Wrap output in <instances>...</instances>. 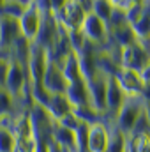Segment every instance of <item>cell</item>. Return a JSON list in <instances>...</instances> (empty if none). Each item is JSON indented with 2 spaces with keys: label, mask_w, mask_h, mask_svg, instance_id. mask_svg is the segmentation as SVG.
<instances>
[{
  "label": "cell",
  "mask_w": 150,
  "mask_h": 152,
  "mask_svg": "<svg viewBox=\"0 0 150 152\" xmlns=\"http://www.w3.org/2000/svg\"><path fill=\"white\" fill-rule=\"evenodd\" d=\"M21 37L18 20L0 16V51H9V48Z\"/></svg>",
  "instance_id": "8fae6325"
},
{
  "label": "cell",
  "mask_w": 150,
  "mask_h": 152,
  "mask_svg": "<svg viewBox=\"0 0 150 152\" xmlns=\"http://www.w3.org/2000/svg\"><path fill=\"white\" fill-rule=\"evenodd\" d=\"M140 78L143 81V87H150V60L145 64V67L140 71Z\"/></svg>",
  "instance_id": "44dd1931"
},
{
  "label": "cell",
  "mask_w": 150,
  "mask_h": 152,
  "mask_svg": "<svg viewBox=\"0 0 150 152\" xmlns=\"http://www.w3.org/2000/svg\"><path fill=\"white\" fill-rule=\"evenodd\" d=\"M92 14H95L99 20H103L106 25L113 14L111 0H92Z\"/></svg>",
  "instance_id": "d6986e66"
},
{
  "label": "cell",
  "mask_w": 150,
  "mask_h": 152,
  "mask_svg": "<svg viewBox=\"0 0 150 152\" xmlns=\"http://www.w3.org/2000/svg\"><path fill=\"white\" fill-rule=\"evenodd\" d=\"M108 126H110V143H108V151L106 152H125V149H127V136H124L118 129L113 127L111 124H108Z\"/></svg>",
  "instance_id": "ac0fdd59"
},
{
  "label": "cell",
  "mask_w": 150,
  "mask_h": 152,
  "mask_svg": "<svg viewBox=\"0 0 150 152\" xmlns=\"http://www.w3.org/2000/svg\"><path fill=\"white\" fill-rule=\"evenodd\" d=\"M143 117L147 118V122L150 126V99L149 101H143Z\"/></svg>",
  "instance_id": "7402d4cb"
},
{
  "label": "cell",
  "mask_w": 150,
  "mask_h": 152,
  "mask_svg": "<svg viewBox=\"0 0 150 152\" xmlns=\"http://www.w3.org/2000/svg\"><path fill=\"white\" fill-rule=\"evenodd\" d=\"M85 16H87V12L83 11L79 0H69V2H64L60 12L55 14L57 21H58L67 32H71V30H79L81 25H83Z\"/></svg>",
  "instance_id": "8992f818"
},
{
  "label": "cell",
  "mask_w": 150,
  "mask_h": 152,
  "mask_svg": "<svg viewBox=\"0 0 150 152\" xmlns=\"http://www.w3.org/2000/svg\"><path fill=\"white\" fill-rule=\"evenodd\" d=\"M85 81H87L90 108H94L95 112H99L104 117V113H106V85H108V76L97 73L92 78L85 80Z\"/></svg>",
  "instance_id": "5b68a950"
},
{
  "label": "cell",
  "mask_w": 150,
  "mask_h": 152,
  "mask_svg": "<svg viewBox=\"0 0 150 152\" xmlns=\"http://www.w3.org/2000/svg\"><path fill=\"white\" fill-rule=\"evenodd\" d=\"M66 96H67V99H69V103H71L73 108L90 106L88 104V90H87V81L85 80L69 83L67 90H66Z\"/></svg>",
  "instance_id": "5bb4252c"
},
{
  "label": "cell",
  "mask_w": 150,
  "mask_h": 152,
  "mask_svg": "<svg viewBox=\"0 0 150 152\" xmlns=\"http://www.w3.org/2000/svg\"><path fill=\"white\" fill-rule=\"evenodd\" d=\"M48 53L36 46L32 42L30 46V55H28V60H27V75H28V83H30V88L34 87H41L42 83V76L46 71V66H48Z\"/></svg>",
  "instance_id": "277c9868"
},
{
  "label": "cell",
  "mask_w": 150,
  "mask_h": 152,
  "mask_svg": "<svg viewBox=\"0 0 150 152\" xmlns=\"http://www.w3.org/2000/svg\"><path fill=\"white\" fill-rule=\"evenodd\" d=\"M50 140L55 142L64 152H76V136L74 131L53 122L51 126V134H50Z\"/></svg>",
  "instance_id": "4fadbf2b"
},
{
  "label": "cell",
  "mask_w": 150,
  "mask_h": 152,
  "mask_svg": "<svg viewBox=\"0 0 150 152\" xmlns=\"http://www.w3.org/2000/svg\"><path fill=\"white\" fill-rule=\"evenodd\" d=\"M113 78L117 80V83H118L120 88L124 90L125 97L141 96V92H143V88H145V87H143V81H141V78H140V73H136V71L120 67Z\"/></svg>",
  "instance_id": "30bf717a"
},
{
  "label": "cell",
  "mask_w": 150,
  "mask_h": 152,
  "mask_svg": "<svg viewBox=\"0 0 150 152\" xmlns=\"http://www.w3.org/2000/svg\"><path fill=\"white\" fill-rule=\"evenodd\" d=\"M110 143V126L106 120L88 126L87 136V152H106Z\"/></svg>",
  "instance_id": "9c48e42d"
},
{
  "label": "cell",
  "mask_w": 150,
  "mask_h": 152,
  "mask_svg": "<svg viewBox=\"0 0 150 152\" xmlns=\"http://www.w3.org/2000/svg\"><path fill=\"white\" fill-rule=\"evenodd\" d=\"M134 32V36L138 41L141 42H149L150 39V0L145 2V9H143V14L140 16V20L133 25H129Z\"/></svg>",
  "instance_id": "2e32d148"
},
{
  "label": "cell",
  "mask_w": 150,
  "mask_h": 152,
  "mask_svg": "<svg viewBox=\"0 0 150 152\" xmlns=\"http://www.w3.org/2000/svg\"><path fill=\"white\" fill-rule=\"evenodd\" d=\"M0 152H16V140L11 131L0 129Z\"/></svg>",
  "instance_id": "ffe728a7"
},
{
  "label": "cell",
  "mask_w": 150,
  "mask_h": 152,
  "mask_svg": "<svg viewBox=\"0 0 150 152\" xmlns=\"http://www.w3.org/2000/svg\"><path fill=\"white\" fill-rule=\"evenodd\" d=\"M41 21H42V14H41V11L37 9V4L36 2H28L27 11L18 20L21 37L27 39L28 42H34L36 37H37V34H39V28H41Z\"/></svg>",
  "instance_id": "52a82bcc"
},
{
  "label": "cell",
  "mask_w": 150,
  "mask_h": 152,
  "mask_svg": "<svg viewBox=\"0 0 150 152\" xmlns=\"http://www.w3.org/2000/svg\"><path fill=\"white\" fill-rule=\"evenodd\" d=\"M110 39H111L120 50L122 48H127V46H131V44H134L138 41L136 36H134V32H133V28L129 27V23H124L120 27L111 28L110 30Z\"/></svg>",
  "instance_id": "9a60e30c"
},
{
  "label": "cell",
  "mask_w": 150,
  "mask_h": 152,
  "mask_svg": "<svg viewBox=\"0 0 150 152\" xmlns=\"http://www.w3.org/2000/svg\"><path fill=\"white\" fill-rule=\"evenodd\" d=\"M42 88L48 92V94H66L67 90V80L62 73L60 66L53 60H48V66H46V71L42 76Z\"/></svg>",
  "instance_id": "ba28073f"
},
{
  "label": "cell",
  "mask_w": 150,
  "mask_h": 152,
  "mask_svg": "<svg viewBox=\"0 0 150 152\" xmlns=\"http://www.w3.org/2000/svg\"><path fill=\"white\" fill-rule=\"evenodd\" d=\"M141 117H143V99L141 96H133V97H125L124 104L108 124L118 129L124 136H129Z\"/></svg>",
  "instance_id": "6da1fadb"
},
{
  "label": "cell",
  "mask_w": 150,
  "mask_h": 152,
  "mask_svg": "<svg viewBox=\"0 0 150 152\" xmlns=\"http://www.w3.org/2000/svg\"><path fill=\"white\" fill-rule=\"evenodd\" d=\"M28 2H21V0H7V2H0V16H7L12 20H20L23 16V12L27 11Z\"/></svg>",
  "instance_id": "e0dca14e"
},
{
  "label": "cell",
  "mask_w": 150,
  "mask_h": 152,
  "mask_svg": "<svg viewBox=\"0 0 150 152\" xmlns=\"http://www.w3.org/2000/svg\"><path fill=\"white\" fill-rule=\"evenodd\" d=\"M44 110L48 112L50 118L53 122H58L60 118H64L66 115H69L73 112V106H71V103H69L66 94H51L50 101L44 106Z\"/></svg>",
  "instance_id": "7c38bea8"
},
{
  "label": "cell",
  "mask_w": 150,
  "mask_h": 152,
  "mask_svg": "<svg viewBox=\"0 0 150 152\" xmlns=\"http://www.w3.org/2000/svg\"><path fill=\"white\" fill-rule=\"evenodd\" d=\"M79 30L83 32L85 39H87L90 44H94V46H97V48L104 46V44L108 42V39H110V28H108V25H106L103 20H99L95 14H92V12L85 16L83 25H81Z\"/></svg>",
  "instance_id": "3957f363"
},
{
  "label": "cell",
  "mask_w": 150,
  "mask_h": 152,
  "mask_svg": "<svg viewBox=\"0 0 150 152\" xmlns=\"http://www.w3.org/2000/svg\"><path fill=\"white\" fill-rule=\"evenodd\" d=\"M150 60V48L147 42H141V41H136L134 44L127 46V48H122L120 50V58H118V66L124 67V69H131V71H136L140 73L145 64Z\"/></svg>",
  "instance_id": "7a4b0ae2"
}]
</instances>
